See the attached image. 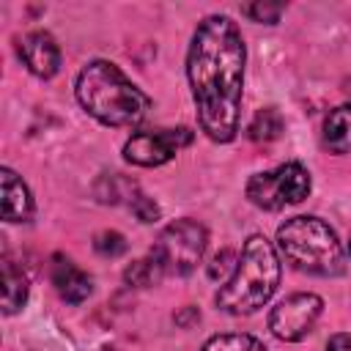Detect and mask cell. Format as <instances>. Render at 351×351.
<instances>
[{"instance_id": "obj_1", "label": "cell", "mask_w": 351, "mask_h": 351, "mask_svg": "<svg viewBox=\"0 0 351 351\" xmlns=\"http://www.w3.org/2000/svg\"><path fill=\"white\" fill-rule=\"evenodd\" d=\"M244 38L230 16H206L186 49V77L197 107V123L214 143H230L239 132L244 88Z\"/></svg>"}, {"instance_id": "obj_2", "label": "cell", "mask_w": 351, "mask_h": 351, "mask_svg": "<svg viewBox=\"0 0 351 351\" xmlns=\"http://www.w3.org/2000/svg\"><path fill=\"white\" fill-rule=\"evenodd\" d=\"M77 99L104 126H137L151 99L110 60H90L77 77Z\"/></svg>"}, {"instance_id": "obj_9", "label": "cell", "mask_w": 351, "mask_h": 351, "mask_svg": "<svg viewBox=\"0 0 351 351\" xmlns=\"http://www.w3.org/2000/svg\"><path fill=\"white\" fill-rule=\"evenodd\" d=\"M19 58L27 66V71L41 80L55 77V71L60 69V49L55 38L44 30H33L25 38H19Z\"/></svg>"}, {"instance_id": "obj_5", "label": "cell", "mask_w": 351, "mask_h": 351, "mask_svg": "<svg viewBox=\"0 0 351 351\" xmlns=\"http://www.w3.org/2000/svg\"><path fill=\"white\" fill-rule=\"evenodd\" d=\"M206 241H208V233L200 222L176 219L159 233L151 255L156 258V263L162 266L165 274L184 277V274L195 271V266L200 263V258L206 252Z\"/></svg>"}, {"instance_id": "obj_8", "label": "cell", "mask_w": 351, "mask_h": 351, "mask_svg": "<svg viewBox=\"0 0 351 351\" xmlns=\"http://www.w3.org/2000/svg\"><path fill=\"white\" fill-rule=\"evenodd\" d=\"M192 143V132L186 126L178 129H156V132H137L126 140L123 156L140 167H159L170 162L181 148Z\"/></svg>"}, {"instance_id": "obj_12", "label": "cell", "mask_w": 351, "mask_h": 351, "mask_svg": "<svg viewBox=\"0 0 351 351\" xmlns=\"http://www.w3.org/2000/svg\"><path fill=\"white\" fill-rule=\"evenodd\" d=\"M324 145L335 154L351 151V101L335 107L324 121Z\"/></svg>"}, {"instance_id": "obj_6", "label": "cell", "mask_w": 351, "mask_h": 351, "mask_svg": "<svg viewBox=\"0 0 351 351\" xmlns=\"http://www.w3.org/2000/svg\"><path fill=\"white\" fill-rule=\"evenodd\" d=\"M310 195V173L299 162H285L274 170L255 173L247 181V197L258 208L277 211L291 203H302Z\"/></svg>"}, {"instance_id": "obj_16", "label": "cell", "mask_w": 351, "mask_h": 351, "mask_svg": "<svg viewBox=\"0 0 351 351\" xmlns=\"http://www.w3.org/2000/svg\"><path fill=\"white\" fill-rule=\"evenodd\" d=\"M159 274H165V271H162V266L156 263V258L151 255V258H145V261H134V263L126 269V282H129V285H137V288H145V285H154V282L159 280Z\"/></svg>"}, {"instance_id": "obj_3", "label": "cell", "mask_w": 351, "mask_h": 351, "mask_svg": "<svg viewBox=\"0 0 351 351\" xmlns=\"http://www.w3.org/2000/svg\"><path fill=\"white\" fill-rule=\"evenodd\" d=\"M280 285V258L263 236H250L236 261V271L217 291V307L230 315L261 310Z\"/></svg>"}, {"instance_id": "obj_10", "label": "cell", "mask_w": 351, "mask_h": 351, "mask_svg": "<svg viewBox=\"0 0 351 351\" xmlns=\"http://www.w3.org/2000/svg\"><path fill=\"white\" fill-rule=\"evenodd\" d=\"M52 285L55 291L60 293V299H66L69 304H80L90 296L93 285H90V277L77 266L71 263L69 258L63 255H55L52 258Z\"/></svg>"}, {"instance_id": "obj_13", "label": "cell", "mask_w": 351, "mask_h": 351, "mask_svg": "<svg viewBox=\"0 0 351 351\" xmlns=\"http://www.w3.org/2000/svg\"><path fill=\"white\" fill-rule=\"evenodd\" d=\"M25 302H27V277L5 255L3 258V310H5V315H14Z\"/></svg>"}, {"instance_id": "obj_22", "label": "cell", "mask_w": 351, "mask_h": 351, "mask_svg": "<svg viewBox=\"0 0 351 351\" xmlns=\"http://www.w3.org/2000/svg\"><path fill=\"white\" fill-rule=\"evenodd\" d=\"M348 250H351V241H348Z\"/></svg>"}, {"instance_id": "obj_17", "label": "cell", "mask_w": 351, "mask_h": 351, "mask_svg": "<svg viewBox=\"0 0 351 351\" xmlns=\"http://www.w3.org/2000/svg\"><path fill=\"white\" fill-rule=\"evenodd\" d=\"M93 250L104 258H115L121 252H126V239L115 230H101L96 239H93Z\"/></svg>"}, {"instance_id": "obj_14", "label": "cell", "mask_w": 351, "mask_h": 351, "mask_svg": "<svg viewBox=\"0 0 351 351\" xmlns=\"http://www.w3.org/2000/svg\"><path fill=\"white\" fill-rule=\"evenodd\" d=\"M280 132H282V115H280L274 107H266V110L255 112V118H252L250 126H247V134H250L255 143L274 140V137H280Z\"/></svg>"}, {"instance_id": "obj_7", "label": "cell", "mask_w": 351, "mask_h": 351, "mask_svg": "<svg viewBox=\"0 0 351 351\" xmlns=\"http://www.w3.org/2000/svg\"><path fill=\"white\" fill-rule=\"evenodd\" d=\"M324 310V299L315 293H291L269 315V329L277 340L296 343L307 337Z\"/></svg>"}, {"instance_id": "obj_20", "label": "cell", "mask_w": 351, "mask_h": 351, "mask_svg": "<svg viewBox=\"0 0 351 351\" xmlns=\"http://www.w3.org/2000/svg\"><path fill=\"white\" fill-rule=\"evenodd\" d=\"M132 208H134V214L143 219V222H154L156 217H159V208L145 197V195H134V200H132Z\"/></svg>"}, {"instance_id": "obj_19", "label": "cell", "mask_w": 351, "mask_h": 351, "mask_svg": "<svg viewBox=\"0 0 351 351\" xmlns=\"http://www.w3.org/2000/svg\"><path fill=\"white\" fill-rule=\"evenodd\" d=\"M233 261H239V258H233V252L230 250H222L219 255H214V261H211V266H208V277L211 280H230V274L236 271V263Z\"/></svg>"}, {"instance_id": "obj_11", "label": "cell", "mask_w": 351, "mask_h": 351, "mask_svg": "<svg viewBox=\"0 0 351 351\" xmlns=\"http://www.w3.org/2000/svg\"><path fill=\"white\" fill-rule=\"evenodd\" d=\"M0 184H3V219L5 222H27L33 217V197H30V189L25 186V181L14 170L3 167Z\"/></svg>"}, {"instance_id": "obj_15", "label": "cell", "mask_w": 351, "mask_h": 351, "mask_svg": "<svg viewBox=\"0 0 351 351\" xmlns=\"http://www.w3.org/2000/svg\"><path fill=\"white\" fill-rule=\"evenodd\" d=\"M200 351H266L261 340L252 335H214Z\"/></svg>"}, {"instance_id": "obj_21", "label": "cell", "mask_w": 351, "mask_h": 351, "mask_svg": "<svg viewBox=\"0 0 351 351\" xmlns=\"http://www.w3.org/2000/svg\"><path fill=\"white\" fill-rule=\"evenodd\" d=\"M326 351H351V335H346V332L332 335L326 343Z\"/></svg>"}, {"instance_id": "obj_18", "label": "cell", "mask_w": 351, "mask_h": 351, "mask_svg": "<svg viewBox=\"0 0 351 351\" xmlns=\"http://www.w3.org/2000/svg\"><path fill=\"white\" fill-rule=\"evenodd\" d=\"M282 8H285V5H280V3H247V5H241V14H247V16L255 19V22L274 25V22L280 19Z\"/></svg>"}, {"instance_id": "obj_4", "label": "cell", "mask_w": 351, "mask_h": 351, "mask_svg": "<svg viewBox=\"0 0 351 351\" xmlns=\"http://www.w3.org/2000/svg\"><path fill=\"white\" fill-rule=\"evenodd\" d=\"M277 247L296 271L337 277L346 269L343 247L335 230L318 217H291L277 230Z\"/></svg>"}]
</instances>
